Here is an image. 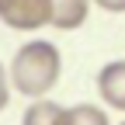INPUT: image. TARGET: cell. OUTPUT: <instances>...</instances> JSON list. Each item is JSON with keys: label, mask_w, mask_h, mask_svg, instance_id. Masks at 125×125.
Returning a JSON list of instances; mask_svg holds the SVG:
<instances>
[{"label": "cell", "mask_w": 125, "mask_h": 125, "mask_svg": "<svg viewBox=\"0 0 125 125\" xmlns=\"http://www.w3.org/2000/svg\"><path fill=\"white\" fill-rule=\"evenodd\" d=\"M7 76H10V87L18 94H24L31 101L45 97L62 76V56H59V49L52 42H42V38L24 42L10 59Z\"/></svg>", "instance_id": "6da1fadb"}, {"label": "cell", "mask_w": 125, "mask_h": 125, "mask_svg": "<svg viewBox=\"0 0 125 125\" xmlns=\"http://www.w3.org/2000/svg\"><path fill=\"white\" fill-rule=\"evenodd\" d=\"M0 21L14 31L52 24V0H0Z\"/></svg>", "instance_id": "7a4b0ae2"}, {"label": "cell", "mask_w": 125, "mask_h": 125, "mask_svg": "<svg viewBox=\"0 0 125 125\" xmlns=\"http://www.w3.org/2000/svg\"><path fill=\"white\" fill-rule=\"evenodd\" d=\"M97 94L108 108L115 111H125V59L115 62H104L101 73H97Z\"/></svg>", "instance_id": "3957f363"}, {"label": "cell", "mask_w": 125, "mask_h": 125, "mask_svg": "<svg viewBox=\"0 0 125 125\" xmlns=\"http://www.w3.org/2000/svg\"><path fill=\"white\" fill-rule=\"evenodd\" d=\"M21 125H70V108H62L56 101H45V97H35L24 108Z\"/></svg>", "instance_id": "277c9868"}, {"label": "cell", "mask_w": 125, "mask_h": 125, "mask_svg": "<svg viewBox=\"0 0 125 125\" xmlns=\"http://www.w3.org/2000/svg\"><path fill=\"white\" fill-rule=\"evenodd\" d=\"M90 14V0H52V28L76 31Z\"/></svg>", "instance_id": "5b68a950"}, {"label": "cell", "mask_w": 125, "mask_h": 125, "mask_svg": "<svg viewBox=\"0 0 125 125\" xmlns=\"http://www.w3.org/2000/svg\"><path fill=\"white\" fill-rule=\"evenodd\" d=\"M70 125H111L108 111L97 104H73L70 108Z\"/></svg>", "instance_id": "8992f818"}, {"label": "cell", "mask_w": 125, "mask_h": 125, "mask_svg": "<svg viewBox=\"0 0 125 125\" xmlns=\"http://www.w3.org/2000/svg\"><path fill=\"white\" fill-rule=\"evenodd\" d=\"M7 101H10V76L4 70V62H0V111L7 108Z\"/></svg>", "instance_id": "52a82bcc"}, {"label": "cell", "mask_w": 125, "mask_h": 125, "mask_svg": "<svg viewBox=\"0 0 125 125\" xmlns=\"http://www.w3.org/2000/svg\"><path fill=\"white\" fill-rule=\"evenodd\" d=\"M90 4H97L108 14H125V0H90Z\"/></svg>", "instance_id": "ba28073f"}, {"label": "cell", "mask_w": 125, "mask_h": 125, "mask_svg": "<svg viewBox=\"0 0 125 125\" xmlns=\"http://www.w3.org/2000/svg\"><path fill=\"white\" fill-rule=\"evenodd\" d=\"M122 125H125V122H122Z\"/></svg>", "instance_id": "9c48e42d"}]
</instances>
